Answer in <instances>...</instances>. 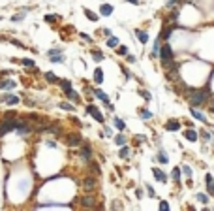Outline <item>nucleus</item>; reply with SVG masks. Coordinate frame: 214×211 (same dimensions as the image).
I'll use <instances>...</instances> for the list:
<instances>
[{
	"instance_id": "nucleus-1",
	"label": "nucleus",
	"mask_w": 214,
	"mask_h": 211,
	"mask_svg": "<svg viewBox=\"0 0 214 211\" xmlns=\"http://www.w3.org/2000/svg\"><path fill=\"white\" fill-rule=\"evenodd\" d=\"M162 60L167 66H171V62H173V53H171V45H169V43H165L162 47Z\"/></svg>"
},
{
	"instance_id": "nucleus-2",
	"label": "nucleus",
	"mask_w": 214,
	"mask_h": 211,
	"mask_svg": "<svg viewBox=\"0 0 214 211\" xmlns=\"http://www.w3.org/2000/svg\"><path fill=\"white\" fill-rule=\"evenodd\" d=\"M86 111L92 115V117L98 121V123H103V117H101V113L98 111V107H96V106H88V107H86Z\"/></svg>"
},
{
	"instance_id": "nucleus-3",
	"label": "nucleus",
	"mask_w": 214,
	"mask_h": 211,
	"mask_svg": "<svg viewBox=\"0 0 214 211\" xmlns=\"http://www.w3.org/2000/svg\"><path fill=\"white\" fill-rule=\"evenodd\" d=\"M205 94H207V93H195V94H191V96H190L191 104H194V106H195V104H201L203 100H205Z\"/></svg>"
},
{
	"instance_id": "nucleus-4",
	"label": "nucleus",
	"mask_w": 214,
	"mask_h": 211,
	"mask_svg": "<svg viewBox=\"0 0 214 211\" xmlns=\"http://www.w3.org/2000/svg\"><path fill=\"white\" fill-rule=\"evenodd\" d=\"M68 145H79V143H81V138L79 136H75V134H72V136H68Z\"/></svg>"
},
{
	"instance_id": "nucleus-5",
	"label": "nucleus",
	"mask_w": 214,
	"mask_h": 211,
	"mask_svg": "<svg viewBox=\"0 0 214 211\" xmlns=\"http://www.w3.org/2000/svg\"><path fill=\"white\" fill-rule=\"evenodd\" d=\"M100 13H101V15H111V13H113V6H109V4H103V6L100 8Z\"/></svg>"
},
{
	"instance_id": "nucleus-6",
	"label": "nucleus",
	"mask_w": 214,
	"mask_h": 211,
	"mask_svg": "<svg viewBox=\"0 0 214 211\" xmlns=\"http://www.w3.org/2000/svg\"><path fill=\"white\" fill-rule=\"evenodd\" d=\"M83 187H85V191H92V188L96 187V181L88 177V179H85V185H83Z\"/></svg>"
},
{
	"instance_id": "nucleus-7",
	"label": "nucleus",
	"mask_w": 214,
	"mask_h": 211,
	"mask_svg": "<svg viewBox=\"0 0 214 211\" xmlns=\"http://www.w3.org/2000/svg\"><path fill=\"white\" fill-rule=\"evenodd\" d=\"M165 128H167V130H171V132H175V130H178V128H180V125L177 123V121H169V123L165 125Z\"/></svg>"
},
{
	"instance_id": "nucleus-8",
	"label": "nucleus",
	"mask_w": 214,
	"mask_h": 211,
	"mask_svg": "<svg viewBox=\"0 0 214 211\" xmlns=\"http://www.w3.org/2000/svg\"><path fill=\"white\" fill-rule=\"evenodd\" d=\"M207 188H209L210 194H214V179H212V175H207Z\"/></svg>"
},
{
	"instance_id": "nucleus-9",
	"label": "nucleus",
	"mask_w": 214,
	"mask_h": 211,
	"mask_svg": "<svg viewBox=\"0 0 214 211\" xmlns=\"http://www.w3.org/2000/svg\"><path fill=\"white\" fill-rule=\"evenodd\" d=\"M94 81H96V83H101V81H103V72H101L100 68H96V72H94Z\"/></svg>"
},
{
	"instance_id": "nucleus-10",
	"label": "nucleus",
	"mask_w": 214,
	"mask_h": 211,
	"mask_svg": "<svg viewBox=\"0 0 214 211\" xmlns=\"http://www.w3.org/2000/svg\"><path fill=\"white\" fill-rule=\"evenodd\" d=\"M191 115H194L197 121H201V123H207V121H205V117H203V113H199L195 107H191Z\"/></svg>"
},
{
	"instance_id": "nucleus-11",
	"label": "nucleus",
	"mask_w": 214,
	"mask_h": 211,
	"mask_svg": "<svg viewBox=\"0 0 214 211\" xmlns=\"http://www.w3.org/2000/svg\"><path fill=\"white\" fill-rule=\"evenodd\" d=\"M81 204H83L85 207H90V206H94V198H90V196H85V198L81 200Z\"/></svg>"
},
{
	"instance_id": "nucleus-12",
	"label": "nucleus",
	"mask_w": 214,
	"mask_h": 211,
	"mask_svg": "<svg viewBox=\"0 0 214 211\" xmlns=\"http://www.w3.org/2000/svg\"><path fill=\"white\" fill-rule=\"evenodd\" d=\"M94 94H96V96H98L100 100H103V102H105V104L109 102V98H107V94H105L103 91H100V89H98V91H94Z\"/></svg>"
},
{
	"instance_id": "nucleus-13",
	"label": "nucleus",
	"mask_w": 214,
	"mask_h": 211,
	"mask_svg": "<svg viewBox=\"0 0 214 211\" xmlns=\"http://www.w3.org/2000/svg\"><path fill=\"white\" fill-rule=\"evenodd\" d=\"M190 141H195L197 140V132H194V130H186V134H184Z\"/></svg>"
},
{
	"instance_id": "nucleus-14",
	"label": "nucleus",
	"mask_w": 214,
	"mask_h": 211,
	"mask_svg": "<svg viewBox=\"0 0 214 211\" xmlns=\"http://www.w3.org/2000/svg\"><path fill=\"white\" fill-rule=\"evenodd\" d=\"M137 38L141 40V43H146V42H149V34H146V32H143V30L137 32Z\"/></svg>"
},
{
	"instance_id": "nucleus-15",
	"label": "nucleus",
	"mask_w": 214,
	"mask_h": 211,
	"mask_svg": "<svg viewBox=\"0 0 214 211\" xmlns=\"http://www.w3.org/2000/svg\"><path fill=\"white\" fill-rule=\"evenodd\" d=\"M4 100H6L8 104H17V102H19V98H17V96H11V94H6Z\"/></svg>"
},
{
	"instance_id": "nucleus-16",
	"label": "nucleus",
	"mask_w": 214,
	"mask_h": 211,
	"mask_svg": "<svg viewBox=\"0 0 214 211\" xmlns=\"http://www.w3.org/2000/svg\"><path fill=\"white\" fill-rule=\"evenodd\" d=\"M85 15H86V17H88L90 21H98V19H100V17H98V15H96L94 12H90V9H85Z\"/></svg>"
},
{
	"instance_id": "nucleus-17",
	"label": "nucleus",
	"mask_w": 214,
	"mask_h": 211,
	"mask_svg": "<svg viewBox=\"0 0 214 211\" xmlns=\"http://www.w3.org/2000/svg\"><path fill=\"white\" fill-rule=\"evenodd\" d=\"M152 172H154V175H156V179H160V181H165V175L158 170V168H152Z\"/></svg>"
},
{
	"instance_id": "nucleus-18",
	"label": "nucleus",
	"mask_w": 214,
	"mask_h": 211,
	"mask_svg": "<svg viewBox=\"0 0 214 211\" xmlns=\"http://www.w3.org/2000/svg\"><path fill=\"white\" fill-rule=\"evenodd\" d=\"M15 87V81H4L0 83V89H13Z\"/></svg>"
},
{
	"instance_id": "nucleus-19",
	"label": "nucleus",
	"mask_w": 214,
	"mask_h": 211,
	"mask_svg": "<svg viewBox=\"0 0 214 211\" xmlns=\"http://www.w3.org/2000/svg\"><path fill=\"white\" fill-rule=\"evenodd\" d=\"M160 49H162V47H160V40H156V43H154V47H152V57H156V55H158V53H160Z\"/></svg>"
},
{
	"instance_id": "nucleus-20",
	"label": "nucleus",
	"mask_w": 214,
	"mask_h": 211,
	"mask_svg": "<svg viewBox=\"0 0 214 211\" xmlns=\"http://www.w3.org/2000/svg\"><path fill=\"white\" fill-rule=\"evenodd\" d=\"M107 45H109V47H117V45H118V40H117V38H113V36H111V38L107 40Z\"/></svg>"
},
{
	"instance_id": "nucleus-21",
	"label": "nucleus",
	"mask_w": 214,
	"mask_h": 211,
	"mask_svg": "<svg viewBox=\"0 0 214 211\" xmlns=\"http://www.w3.org/2000/svg\"><path fill=\"white\" fill-rule=\"evenodd\" d=\"M115 126H117L118 130H124V128H126V125H124L122 119H117V121H115Z\"/></svg>"
},
{
	"instance_id": "nucleus-22",
	"label": "nucleus",
	"mask_w": 214,
	"mask_h": 211,
	"mask_svg": "<svg viewBox=\"0 0 214 211\" xmlns=\"http://www.w3.org/2000/svg\"><path fill=\"white\" fill-rule=\"evenodd\" d=\"M60 107H62V109H66V111H73V109H75V107H73L72 104H68V102H64V104H60Z\"/></svg>"
},
{
	"instance_id": "nucleus-23",
	"label": "nucleus",
	"mask_w": 214,
	"mask_h": 211,
	"mask_svg": "<svg viewBox=\"0 0 214 211\" xmlns=\"http://www.w3.org/2000/svg\"><path fill=\"white\" fill-rule=\"evenodd\" d=\"M115 143H117V145H124V143H126V138H124V136H117Z\"/></svg>"
},
{
	"instance_id": "nucleus-24",
	"label": "nucleus",
	"mask_w": 214,
	"mask_h": 211,
	"mask_svg": "<svg viewBox=\"0 0 214 211\" xmlns=\"http://www.w3.org/2000/svg\"><path fill=\"white\" fill-rule=\"evenodd\" d=\"M51 60H53V62H62V53H58V55H51Z\"/></svg>"
},
{
	"instance_id": "nucleus-25",
	"label": "nucleus",
	"mask_w": 214,
	"mask_h": 211,
	"mask_svg": "<svg viewBox=\"0 0 214 211\" xmlns=\"http://www.w3.org/2000/svg\"><path fill=\"white\" fill-rule=\"evenodd\" d=\"M81 155H83V158L88 160V158H90V149H88V147H83V153H81Z\"/></svg>"
},
{
	"instance_id": "nucleus-26",
	"label": "nucleus",
	"mask_w": 214,
	"mask_h": 211,
	"mask_svg": "<svg viewBox=\"0 0 214 211\" xmlns=\"http://www.w3.org/2000/svg\"><path fill=\"white\" fill-rule=\"evenodd\" d=\"M45 77H47V81H51V83H53V81H56V77H54V74H53V72H47V74H45Z\"/></svg>"
},
{
	"instance_id": "nucleus-27",
	"label": "nucleus",
	"mask_w": 214,
	"mask_h": 211,
	"mask_svg": "<svg viewBox=\"0 0 214 211\" xmlns=\"http://www.w3.org/2000/svg\"><path fill=\"white\" fill-rule=\"evenodd\" d=\"M171 177H173V179L177 181L178 177H180V170H178V168H175V170H173V173H171Z\"/></svg>"
},
{
	"instance_id": "nucleus-28",
	"label": "nucleus",
	"mask_w": 214,
	"mask_h": 211,
	"mask_svg": "<svg viewBox=\"0 0 214 211\" xmlns=\"http://www.w3.org/2000/svg\"><path fill=\"white\" fill-rule=\"evenodd\" d=\"M92 57H94L96 60H101V59H103V55H101L100 51H92Z\"/></svg>"
},
{
	"instance_id": "nucleus-29",
	"label": "nucleus",
	"mask_w": 214,
	"mask_h": 211,
	"mask_svg": "<svg viewBox=\"0 0 214 211\" xmlns=\"http://www.w3.org/2000/svg\"><path fill=\"white\" fill-rule=\"evenodd\" d=\"M62 87H64V91L68 93V91H72V85H70V81H62Z\"/></svg>"
},
{
	"instance_id": "nucleus-30",
	"label": "nucleus",
	"mask_w": 214,
	"mask_h": 211,
	"mask_svg": "<svg viewBox=\"0 0 214 211\" xmlns=\"http://www.w3.org/2000/svg\"><path fill=\"white\" fill-rule=\"evenodd\" d=\"M197 200H199L201 204H207V200H209V198H207L205 194H197Z\"/></svg>"
},
{
	"instance_id": "nucleus-31",
	"label": "nucleus",
	"mask_w": 214,
	"mask_h": 211,
	"mask_svg": "<svg viewBox=\"0 0 214 211\" xmlns=\"http://www.w3.org/2000/svg\"><path fill=\"white\" fill-rule=\"evenodd\" d=\"M23 64H25V66H28V68H30V66H34V60H32V59H25V60H23Z\"/></svg>"
},
{
	"instance_id": "nucleus-32",
	"label": "nucleus",
	"mask_w": 214,
	"mask_h": 211,
	"mask_svg": "<svg viewBox=\"0 0 214 211\" xmlns=\"http://www.w3.org/2000/svg\"><path fill=\"white\" fill-rule=\"evenodd\" d=\"M182 172H184V175H186V177H191V170L188 168V166H184V168H182Z\"/></svg>"
},
{
	"instance_id": "nucleus-33",
	"label": "nucleus",
	"mask_w": 214,
	"mask_h": 211,
	"mask_svg": "<svg viewBox=\"0 0 214 211\" xmlns=\"http://www.w3.org/2000/svg\"><path fill=\"white\" fill-rule=\"evenodd\" d=\"M128 153H130L128 147H122V149H120V157H128Z\"/></svg>"
},
{
	"instance_id": "nucleus-34",
	"label": "nucleus",
	"mask_w": 214,
	"mask_h": 211,
	"mask_svg": "<svg viewBox=\"0 0 214 211\" xmlns=\"http://www.w3.org/2000/svg\"><path fill=\"white\" fill-rule=\"evenodd\" d=\"M118 55H128V49L124 47V45H122V47H118Z\"/></svg>"
},
{
	"instance_id": "nucleus-35",
	"label": "nucleus",
	"mask_w": 214,
	"mask_h": 211,
	"mask_svg": "<svg viewBox=\"0 0 214 211\" xmlns=\"http://www.w3.org/2000/svg\"><path fill=\"white\" fill-rule=\"evenodd\" d=\"M158 160H160V162H167V157H165V155H158Z\"/></svg>"
},
{
	"instance_id": "nucleus-36",
	"label": "nucleus",
	"mask_w": 214,
	"mask_h": 211,
	"mask_svg": "<svg viewBox=\"0 0 214 211\" xmlns=\"http://www.w3.org/2000/svg\"><path fill=\"white\" fill-rule=\"evenodd\" d=\"M58 53H62V49H51L49 51V57H51V55H58Z\"/></svg>"
},
{
	"instance_id": "nucleus-37",
	"label": "nucleus",
	"mask_w": 214,
	"mask_h": 211,
	"mask_svg": "<svg viewBox=\"0 0 214 211\" xmlns=\"http://www.w3.org/2000/svg\"><path fill=\"white\" fill-rule=\"evenodd\" d=\"M146 191H149V194H150V196H152V198H154V196H156V192H154V191H152V187H149V185H146Z\"/></svg>"
},
{
	"instance_id": "nucleus-38",
	"label": "nucleus",
	"mask_w": 214,
	"mask_h": 211,
	"mask_svg": "<svg viewBox=\"0 0 214 211\" xmlns=\"http://www.w3.org/2000/svg\"><path fill=\"white\" fill-rule=\"evenodd\" d=\"M54 17H56V15H45V21H49V23H53V21H54Z\"/></svg>"
},
{
	"instance_id": "nucleus-39",
	"label": "nucleus",
	"mask_w": 214,
	"mask_h": 211,
	"mask_svg": "<svg viewBox=\"0 0 214 211\" xmlns=\"http://www.w3.org/2000/svg\"><path fill=\"white\" fill-rule=\"evenodd\" d=\"M160 209H169V204H167V202H162V204H160Z\"/></svg>"
},
{
	"instance_id": "nucleus-40",
	"label": "nucleus",
	"mask_w": 214,
	"mask_h": 211,
	"mask_svg": "<svg viewBox=\"0 0 214 211\" xmlns=\"http://www.w3.org/2000/svg\"><path fill=\"white\" fill-rule=\"evenodd\" d=\"M141 115H143V117H145V119H149V117H150V111H143V113H141Z\"/></svg>"
},
{
	"instance_id": "nucleus-41",
	"label": "nucleus",
	"mask_w": 214,
	"mask_h": 211,
	"mask_svg": "<svg viewBox=\"0 0 214 211\" xmlns=\"http://www.w3.org/2000/svg\"><path fill=\"white\" fill-rule=\"evenodd\" d=\"M128 2H130V4H137V2H139V0H128Z\"/></svg>"
}]
</instances>
